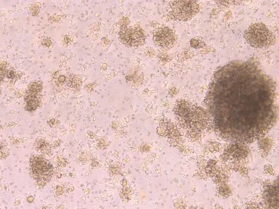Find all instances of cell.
I'll return each instance as SVG.
<instances>
[{"label": "cell", "instance_id": "6da1fadb", "mask_svg": "<svg viewBox=\"0 0 279 209\" xmlns=\"http://www.w3.org/2000/svg\"><path fill=\"white\" fill-rule=\"evenodd\" d=\"M276 83L259 65L233 61L215 72L205 99L223 138L249 142L268 131L277 117Z\"/></svg>", "mask_w": 279, "mask_h": 209}, {"label": "cell", "instance_id": "7a4b0ae2", "mask_svg": "<svg viewBox=\"0 0 279 209\" xmlns=\"http://www.w3.org/2000/svg\"><path fill=\"white\" fill-rule=\"evenodd\" d=\"M245 38L251 47L266 48L274 44L275 38L265 25L256 23L251 25L245 32Z\"/></svg>", "mask_w": 279, "mask_h": 209}, {"label": "cell", "instance_id": "3957f363", "mask_svg": "<svg viewBox=\"0 0 279 209\" xmlns=\"http://www.w3.org/2000/svg\"><path fill=\"white\" fill-rule=\"evenodd\" d=\"M30 168L32 176L38 183L42 184L49 182L54 173V168L51 162L41 155L31 157Z\"/></svg>", "mask_w": 279, "mask_h": 209}, {"label": "cell", "instance_id": "277c9868", "mask_svg": "<svg viewBox=\"0 0 279 209\" xmlns=\"http://www.w3.org/2000/svg\"><path fill=\"white\" fill-rule=\"evenodd\" d=\"M119 39L127 47H139L145 44L146 36L143 29L139 26H121Z\"/></svg>", "mask_w": 279, "mask_h": 209}, {"label": "cell", "instance_id": "5b68a950", "mask_svg": "<svg viewBox=\"0 0 279 209\" xmlns=\"http://www.w3.org/2000/svg\"><path fill=\"white\" fill-rule=\"evenodd\" d=\"M170 5L172 16L179 20H188L199 10V5L196 1H173Z\"/></svg>", "mask_w": 279, "mask_h": 209}, {"label": "cell", "instance_id": "8992f818", "mask_svg": "<svg viewBox=\"0 0 279 209\" xmlns=\"http://www.w3.org/2000/svg\"><path fill=\"white\" fill-rule=\"evenodd\" d=\"M176 34L171 29L163 27L157 29L153 33V40L155 44L164 49H170L176 43Z\"/></svg>", "mask_w": 279, "mask_h": 209}, {"label": "cell", "instance_id": "52a82bcc", "mask_svg": "<svg viewBox=\"0 0 279 209\" xmlns=\"http://www.w3.org/2000/svg\"><path fill=\"white\" fill-rule=\"evenodd\" d=\"M66 83L68 87L73 92H77L80 90L83 84L82 79L80 75L72 74L68 76Z\"/></svg>", "mask_w": 279, "mask_h": 209}, {"label": "cell", "instance_id": "ba28073f", "mask_svg": "<svg viewBox=\"0 0 279 209\" xmlns=\"http://www.w3.org/2000/svg\"><path fill=\"white\" fill-rule=\"evenodd\" d=\"M133 191L129 187H124L120 192V196L124 201H128L132 198Z\"/></svg>", "mask_w": 279, "mask_h": 209}, {"label": "cell", "instance_id": "9c48e42d", "mask_svg": "<svg viewBox=\"0 0 279 209\" xmlns=\"http://www.w3.org/2000/svg\"><path fill=\"white\" fill-rule=\"evenodd\" d=\"M37 148L41 150L43 153H48L50 151V145L45 142L44 139H37L36 141Z\"/></svg>", "mask_w": 279, "mask_h": 209}, {"label": "cell", "instance_id": "30bf717a", "mask_svg": "<svg viewBox=\"0 0 279 209\" xmlns=\"http://www.w3.org/2000/svg\"><path fill=\"white\" fill-rule=\"evenodd\" d=\"M107 143L104 138H101L98 142V145L101 149H105L107 147Z\"/></svg>", "mask_w": 279, "mask_h": 209}, {"label": "cell", "instance_id": "8fae6325", "mask_svg": "<svg viewBox=\"0 0 279 209\" xmlns=\"http://www.w3.org/2000/svg\"><path fill=\"white\" fill-rule=\"evenodd\" d=\"M111 171L112 173H114V174H116V173L118 172L119 169H118V167H117L116 165H112L111 168Z\"/></svg>", "mask_w": 279, "mask_h": 209}, {"label": "cell", "instance_id": "7c38bea8", "mask_svg": "<svg viewBox=\"0 0 279 209\" xmlns=\"http://www.w3.org/2000/svg\"><path fill=\"white\" fill-rule=\"evenodd\" d=\"M58 81H59V83H60L63 84L66 81V78H65V76L61 75L59 77V78H58Z\"/></svg>", "mask_w": 279, "mask_h": 209}, {"label": "cell", "instance_id": "4fadbf2b", "mask_svg": "<svg viewBox=\"0 0 279 209\" xmlns=\"http://www.w3.org/2000/svg\"><path fill=\"white\" fill-rule=\"evenodd\" d=\"M72 41V39H71L70 38H68V37H67L65 38V44H70L71 42Z\"/></svg>", "mask_w": 279, "mask_h": 209}, {"label": "cell", "instance_id": "5bb4252c", "mask_svg": "<svg viewBox=\"0 0 279 209\" xmlns=\"http://www.w3.org/2000/svg\"><path fill=\"white\" fill-rule=\"evenodd\" d=\"M127 185V181L125 179H124L123 180V183H122V185L123 186H125V185Z\"/></svg>", "mask_w": 279, "mask_h": 209}, {"label": "cell", "instance_id": "9a60e30c", "mask_svg": "<svg viewBox=\"0 0 279 209\" xmlns=\"http://www.w3.org/2000/svg\"><path fill=\"white\" fill-rule=\"evenodd\" d=\"M41 209H50L49 208V207H42V208H41Z\"/></svg>", "mask_w": 279, "mask_h": 209}]
</instances>
